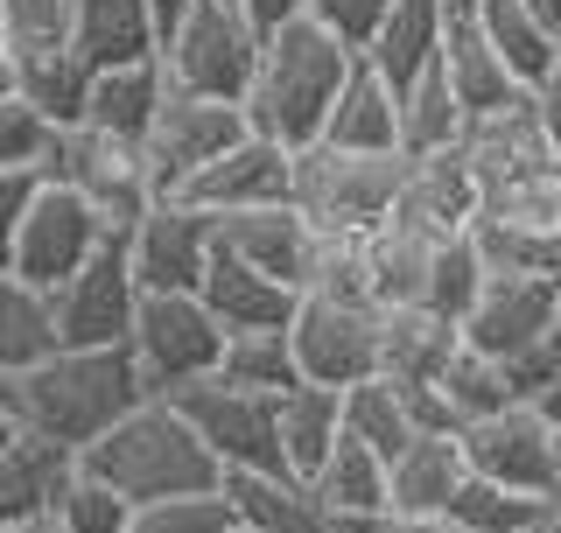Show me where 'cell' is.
I'll return each instance as SVG.
<instances>
[{
	"instance_id": "6da1fadb",
	"label": "cell",
	"mask_w": 561,
	"mask_h": 533,
	"mask_svg": "<svg viewBox=\"0 0 561 533\" xmlns=\"http://www.w3.org/2000/svg\"><path fill=\"white\" fill-rule=\"evenodd\" d=\"M154 394L140 379L134 351H57L35 372H8L0 379V421L8 429H35L64 450H99L127 415H140Z\"/></svg>"
},
{
	"instance_id": "7a4b0ae2",
	"label": "cell",
	"mask_w": 561,
	"mask_h": 533,
	"mask_svg": "<svg viewBox=\"0 0 561 533\" xmlns=\"http://www.w3.org/2000/svg\"><path fill=\"white\" fill-rule=\"evenodd\" d=\"M351 70H358V49H344L323 22H295V29L267 35V49H260V78H253V99H245L253 134L274 140V148H288V155L323 148L330 113H337Z\"/></svg>"
},
{
	"instance_id": "3957f363",
	"label": "cell",
	"mask_w": 561,
	"mask_h": 533,
	"mask_svg": "<svg viewBox=\"0 0 561 533\" xmlns=\"http://www.w3.org/2000/svg\"><path fill=\"white\" fill-rule=\"evenodd\" d=\"M84 470L105 477L127 506H169L197 499V491H225V464L210 456V442L190 429V415L175 400H148L127 415L99 450H84Z\"/></svg>"
},
{
	"instance_id": "277c9868",
	"label": "cell",
	"mask_w": 561,
	"mask_h": 533,
	"mask_svg": "<svg viewBox=\"0 0 561 533\" xmlns=\"http://www.w3.org/2000/svg\"><path fill=\"white\" fill-rule=\"evenodd\" d=\"M400 190H408V155H351L323 140L295 162V204L302 218H316V233L379 239L400 218Z\"/></svg>"
},
{
	"instance_id": "5b68a950",
	"label": "cell",
	"mask_w": 561,
	"mask_h": 533,
	"mask_svg": "<svg viewBox=\"0 0 561 533\" xmlns=\"http://www.w3.org/2000/svg\"><path fill=\"white\" fill-rule=\"evenodd\" d=\"M260 49H267V35L245 22V8H232V0H197L162 35V70L183 99L245 105L253 99V78H260Z\"/></svg>"
},
{
	"instance_id": "8992f818",
	"label": "cell",
	"mask_w": 561,
	"mask_h": 533,
	"mask_svg": "<svg viewBox=\"0 0 561 533\" xmlns=\"http://www.w3.org/2000/svg\"><path fill=\"white\" fill-rule=\"evenodd\" d=\"M119 233L105 225V211L92 197H78L70 183H49L22 225H8V253H0V281H22V288L57 295L92 266Z\"/></svg>"
},
{
	"instance_id": "52a82bcc",
	"label": "cell",
	"mask_w": 561,
	"mask_h": 533,
	"mask_svg": "<svg viewBox=\"0 0 561 533\" xmlns=\"http://www.w3.org/2000/svg\"><path fill=\"white\" fill-rule=\"evenodd\" d=\"M225 344H232V330L210 316L204 295H148L127 351H134L140 379H148V394L175 400V394H190V386L218 379V372H225Z\"/></svg>"
},
{
	"instance_id": "ba28073f",
	"label": "cell",
	"mask_w": 561,
	"mask_h": 533,
	"mask_svg": "<svg viewBox=\"0 0 561 533\" xmlns=\"http://www.w3.org/2000/svg\"><path fill=\"white\" fill-rule=\"evenodd\" d=\"M49 183H70L78 197H92L119 239H127L134 225L162 204V197H154L148 148H140V140L105 134V127H64L57 148H49Z\"/></svg>"
},
{
	"instance_id": "9c48e42d",
	"label": "cell",
	"mask_w": 561,
	"mask_h": 533,
	"mask_svg": "<svg viewBox=\"0 0 561 533\" xmlns=\"http://www.w3.org/2000/svg\"><path fill=\"white\" fill-rule=\"evenodd\" d=\"M295 359L309 386L351 394L365 379H386V309L379 302H337V295H302L295 316Z\"/></svg>"
},
{
	"instance_id": "30bf717a",
	"label": "cell",
	"mask_w": 561,
	"mask_h": 533,
	"mask_svg": "<svg viewBox=\"0 0 561 533\" xmlns=\"http://www.w3.org/2000/svg\"><path fill=\"white\" fill-rule=\"evenodd\" d=\"M175 407L190 415V429L210 442V456L225 464V477H267V470H288V450H280V400L274 394H253V386H232L218 379L175 394Z\"/></svg>"
},
{
	"instance_id": "8fae6325",
	"label": "cell",
	"mask_w": 561,
	"mask_h": 533,
	"mask_svg": "<svg viewBox=\"0 0 561 533\" xmlns=\"http://www.w3.org/2000/svg\"><path fill=\"white\" fill-rule=\"evenodd\" d=\"M245 134H253L245 105H218V99H183V92H175L162 105V120H154V134H148L154 197H183V190L197 183L204 169H218Z\"/></svg>"
},
{
	"instance_id": "7c38bea8",
	"label": "cell",
	"mask_w": 561,
	"mask_h": 533,
	"mask_svg": "<svg viewBox=\"0 0 561 533\" xmlns=\"http://www.w3.org/2000/svg\"><path fill=\"white\" fill-rule=\"evenodd\" d=\"M140 302H148V288L134 274V253H127V239H113L70 288H57L64 351H127L134 324H140Z\"/></svg>"
},
{
	"instance_id": "4fadbf2b",
	"label": "cell",
	"mask_w": 561,
	"mask_h": 533,
	"mask_svg": "<svg viewBox=\"0 0 561 533\" xmlns=\"http://www.w3.org/2000/svg\"><path fill=\"white\" fill-rule=\"evenodd\" d=\"M127 253L148 295H204L210 266H218V218H204L183 197H162L127 233Z\"/></svg>"
},
{
	"instance_id": "5bb4252c",
	"label": "cell",
	"mask_w": 561,
	"mask_h": 533,
	"mask_svg": "<svg viewBox=\"0 0 561 533\" xmlns=\"http://www.w3.org/2000/svg\"><path fill=\"white\" fill-rule=\"evenodd\" d=\"M463 456H470V477H491V485L526 491V499H554L561 429L534 400H519V407H505V415L478 421V429H463Z\"/></svg>"
},
{
	"instance_id": "9a60e30c",
	"label": "cell",
	"mask_w": 561,
	"mask_h": 533,
	"mask_svg": "<svg viewBox=\"0 0 561 533\" xmlns=\"http://www.w3.org/2000/svg\"><path fill=\"white\" fill-rule=\"evenodd\" d=\"M554 330H561V281L554 274H491L463 324V344H478L499 365H519Z\"/></svg>"
},
{
	"instance_id": "2e32d148",
	"label": "cell",
	"mask_w": 561,
	"mask_h": 533,
	"mask_svg": "<svg viewBox=\"0 0 561 533\" xmlns=\"http://www.w3.org/2000/svg\"><path fill=\"white\" fill-rule=\"evenodd\" d=\"M295 162L302 155L274 148V140L245 134L218 169H204L197 183L183 190V204H197L204 218H239V211H280L295 204Z\"/></svg>"
},
{
	"instance_id": "e0dca14e",
	"label": "cell",
	"mask_w": 561,
	"mask_h": 533,
	"mask_svg": "<svg viewBox=\"0 0 561 533\" xmlns=\"http://www.w3.org/2000/svg\"><path fill=\"white\" fill-rule=\"evenodd\" d=\"M463 162H470V175H478L484 197L505 190V183H526V175H540V169H561L554 140H548V120H540V92H526L513 105H499V113L470 120Z\"/></svg>"
},
{
	"instance_id": "ac0fdd59",
	"label": "cell",
	"mask_w": 561,
	"mask_h": 533,
	"mask_svg": "<svg viewBox=\"0 0 561 533\" xmlns=\"http://www.w3.org/2000/svg\"><path fill=\"white\" fill-rule=\"evenodd\" d=\"M84 456L64 442L35 435V429H8L0 421V520H35V512H64V499L78 491Z\"/></svg>"
},
{
	"instance_id": "d6986e66",
	"label": "cell",
	"mask_w": 561,
	"mask_h": 533,
	"mask_svg": "<svg viewBox=\"0 0 561 533\" xmlns=\"http://www.w3.org/2000/svg\"><path fill=\"white\" fill-rule=\"evenodd\" d=\"M316 218H302V204H280V211H239V218H218V253H232L260 274L288 281V288L309 295V274H316Z\"/></svg>"
},
{
	"instance_id": "ffe728a7",
	"label": "cell",
	"mask_w": 561,
	"mask_h": 533,
	"mask_svg": "<svg viewBox=\"0 0 561 533\" xmlns=\"http://www.w3.org/2000/svg\"><path fill=\"white\" fill-rule=\"evenodd\" d=\"M478 211H484V190H478V175H470L463 148L421 155V162L408 155V190H400L393 225H414V233H428V239H463L470 225H478Z\"/></svg>"
},
{
	"instance_id": "44dd1931",
	"label": "cell",
	"mask_w": 561,
	"mask_h": 533,
	"mask_svg": "<svg viewBox=\"0 0 561 533\" xmlns=\"http://www.w3.org/2000/svg\"><path fill=\"white\" fill-rule=\"evenodd\" d=\"M70 49L92 70H127L162 57L154 0H70Z\"/></svg>"
},
{
	"instance_id": "7402d4cb",
	"label": "cell",
	"mask_w": 561,
	"mask_h": 533,
	"mask_svg": "<svg viewBox=\"0 0 561 533\" xmlns=\"http://www.w3.org/2000/svg\"><path fill=\"white\" fill-rule=\"evenodd\" d=\"M204 302H210V316H218L232 337H245V330H295V316H302V288H288V281L260 274V266H245L232 253H218V266H210V281H204Z\"/></svg>"
},
{
	"instance_id": "603a6c76",
	"label": "cell",
	"mask_w": 561,
	"mask_h": 533,
	"mask_svg": "<svg viewBox=\"0 0 561 533\" xmlns=\"http://www.w3.org/2000/svg\"><path fill=\"white\" fill-rule=\"evenodd\" d=\"M225 499L239 506V526L253 533H337L330 499L295 470H267V477H225Z\"/></svg>"
},
{
	"instance_id": "cb8c5ba5",
	"label": "cell",
	"mask_w": 561,
	"mask_h": 533,
	"mask_svg": "<svg viewBox=\"0 0 561 533\" xmlns=\"http://www.w3.org/2000/svg\"><path fill=\"white\" fill-rule=\"evenodd\" d=\"M463 485H470L463 435H421L393 464V520H449Z\"/></svg>"
},
{
	"instance_id": "d4e9b609",
	"label": "cell",
	"mask_w": 561,
	"mask_h": 533,
	"mask_svg": "<svg viewBox=\"0 0 561 533\" xmlns=\"http://www.w3.org/2000/svg\"><path fill=\"white\" fill-rule=\"evenodd\" d=\"M169 99H175V84H169L162 57H154V64H127V70H99V78H92V105H84V127H105V134L148 148V134H154V120H162Z\"/></svg>"
},
{
	"instance_id": "484cf974",
	"label": "cell",
	"mask_w": 561,
	"mask_h": 533,
	"mask_svg": "<svg viewBox=\"0 0 561 533\" xmlns=\"http://www.w3.org/2000/svg\"><path fill=\"white\" fill-rule=\"evenodd\" d=\"M443 70H449V84H456V99H463V113H470V120H484V113H499V105L526 99V84L513 78V70H505V57L491 49V35H484L478 14H449Z\"/></svg>"
},
{
	"instance_id": "4316f807",
	"label": "cell",
	"mask_w": 561,
	"mask_h": 533,
	"mask_svg": "<svg viewBox=\"0 0 561 533\" xmlns=\"http://www.w3.org/2000/svg\"><path fill=\"white\" fill-rule=\"evenodd\" d=\"M443 43H449V8L443 0H400L393 22L379 29V43L365 49L373 57V70L393 92H408L414 78H428L435 64H443Z\"/></svg>"
},
{
	"instance_id": "83f0119b",
	"label": "cell",
	"mask_w": 561,
	"mask_h": 533,
	"mask_svg": "<svg viewBox=\"0 0 561 533\" xmlns=\"http://www.w3.org/2000/svg\"><path fill=\"white\" fill-rule=\"evenodd\" d=\"M323 140L330 148H351V155H400V92L373 70V57H358Z\"/></svg>"
},
{
	"instance_id": "f1b7e54d",
	"label": "cell",
	"mask_w": 561,
	"mask_h": 533,
	"mask_svg": "<svg viewBox=\"0 0 561 533\" xmlns=\"http://www.w3.org/2000/svg\"><path fill=\"white\" fill-rule=\"evenodd\" d=\"M456 351H463V324L435 316L428 302H414V309H386V379L435 386L449 372Z\"/></svg>"
},
{
	"instance_id": "f546056e",
	"label": "cell",
	"mask_w": 561,
	"mask_h": 533,
	"mask_svg": "<svg viewBox=\"0 0 561 533\" xmlns=\"http://www.w3.org/2000/svg\"><path fill=\"white\" fill-rule=\"evenodd\" d=\"M92 78L99 70L78 57V49H28V57H8V92L43 105L57 127H84V105H92Z\"/></svg>"
},
{
	"instance_id": "4dcf8cb0",
	"label": "cell",
	"mask_w": 561,
	"mask_h": 533,
	"mask_svg": "<svg viewBox=\"0 0 561 533\" xmlns=\"http://www.w3.org/2000/svg\"><path fill=\"white\" fill-rule=\"evenodd\" d=\"M344 442V394H330V386H295V394H280V450H288V470L295 477H323V464L337 456Z\"/></svg>"
},
{
	"instance_id": "1f68e13d",
	"label": "cell",
	"mask_w": 561,
	"mask_h": 533,
	"mask_svg": "<svg viewBox=\"0 0 561 533\" xmlns=\"http://www.w3.org/2000/svg\"><path fill=\"white\" fill-rule=\"evenodd\" d=\"M478 22L491 35V49L505 57V70L526 84V92H540V84H554V70H561V35L540 22L526 0H484L478 8Z\"/></svg>"
},
{
	"instance_id": "d6a6232c",
	"label": "cell",
	"mask_w": 561,
	"mask_h": 533,
	"mask_svg": "<svg viewBox=\"0 0 561 533\" xmlns=\"http://www.w3.org/2000/svg\"><path fill=\"white\" fill-rule=\"evenodd\" d=\"M463 134H470V113L443 64L400 92V155H414V162L421 155H449V148H463Z\"/></svg>"
},
{
	"instance_id": "836d02e7",
	"label": "cell",
	"mask_w": 561,
	"mask_h": 533,
	"mask_svg": "<svg viewBox=\"0 0 561 533\" xmlns=\"http://www.w3.org/2000/svg\"><path fill=\"white\" fill-rule=\"evenodd\" d=\"M57 351H64L57 295L8 281V295H0V379H8V372H35V365H49Z\"/></svg>"
},
{
	"instance_id": "e575fe53",
	"label": "cell",
	"mask_w": 561,
	"mask_h": 533,
	"mask_svg": "<svg viewBox=\"0 0 561 533\" xmlns=\"http://www.w3.org/2000/svg\"><path fill=\"white\" fill-rule=\"evenodd\" d=\"M316 491H323L330 512H344V520H386V512H393V464H386L379 450H365L358 435H344L337 456L316 477Z\"/></svg>"
},
{
	"instance_id": "d590c367",
	"label": "cell",
	"mask_w": 561,
	"mask_h": 533,
	"mask_svg": "<svg viewBox=\"0 0 561 533\" xmlns=\"http://www.w3.org/2000/svg\"><path fill=\"white\" fill-rule=\"evenodd\" d=\"M344 435H358L365 450H379L386 464H400V456L421 442V421H414L408 386H393V379L351 386V394H344Z\"/></svg>"
},
{
	"instance_id": "8d00e7d4",
	"label": "cell",
	"mask_w": 561,
	"mask_h": 533,
	"mask_svg": "<svg viewBox=\"0 0 561 533\" xmlns=\"http://www.w3.org/2000/svg\"><path fill=\"white\" fill-rule=\"evenodd\" d=\"M449 239H428L414 225H386L373 239V288H379V309H414L428 302V274H435V253Z\"/></svg>"
},
{
	"instance_id": "74e56055",
	"label": "cell",
	"mask_w": 561,
	"mask_h": 533,
	"mask_svg": "<svg viewBox=\"0 0 561 533\" xmlns=\"http://www.w3.org/2000/svg\"><path fill=\"white\" fill-rule=\"evenodd\" d=\"M435 394L449 400L456 429H478V421L505 415V407H519V386H513V372H505L499 359H484L478 344H463V351H456V359H449V372L435 379Z\"/></svg>"
},
{
	"instance_id": "f35d334b",
	"label": "cell",
	"mask_w": 561,
	"mask_h": 533,
	"mask_svg": "<svg viewBox=\"0 0 561 533\" xmlns=\"http://www.w3.org/2000/svg\"><path fill=\"white\" fill-rule=\"evenodd\" d=\"M225 379L253 386V394H295L302 386V359H295V330H245L225 344Z\"/></svg>"
},
{
	"instance_id": "ab89813d",
	"label": "cell",
	"mask_w": 561,
	"mask_h": 533,
	"mask_svg": "<svg viewBox=\"0 0 561 533\" xmlns=\"http://www.w3.org/2000/svg\"><path fill=\"white\" fill-rule=\"evenodd\" d=\"M554 499H526V491H505L491 477H470L449 506V526L456 533H540Z\"/></svg>"
},
{
	"instance_id": "60d3db41",
	"label": "cell",
	"mask_w": 561,
	"mask_h": 533,
	"mask_svg": "<svg viewBox=\"0 0 561 533\" xmlns=\"http://www.w3.org/2000/svg\"><path fill=\"white\" fill-rule=\"evenodd\" d=\"M484 281H491V266H484V253H478V239H470V233L449 239L443 253H435V274H428V309L449 316V324H470Z\"/></svg>"
},
{
	"instance_id": "b9f144b4",
	"label": "cell",
	"mask_w": 561,
	"mask_h": 533,
	"mask_svg": "<svg viewBox=\"0 0 561 533\" xmlns=\"http://www.w3.org/2000/svg\"><path fill=\"white\" fill-rule=\"evenodd\" d=\"M70 49V0H0V57Z\"/></svg>"
},
{
	"instance_id": "7bdbcfd3",
	"label": "cell",
	"mask_w": 561,
	"mask_h": 533,
	"mask_svg": "<svg viewBox=\"0 0 561 533\" xmlns=\"http://www.w3.org/2000/svg\"><path fill=\"white\" fill-rule=\"evenodd\" d=\"M57 120L43 105L0 92V169H49V148H57Z\"/></svg>"
},
{
	"instance_id": "ee69618b",
	"label": "cell",
	"mask_w": 561,
	"mask_h": 533,
	"mask_svg": "<svg viewBox=\"0 0 561 533\" xmlns=\"http://www.w3.org/2000/svg\"><path fill=\"white\" fill-rule=\"evenodd\" d=\"M57 520H64V533H134V526H140V506H127L113 485H105V477L84 470Z\"/></svg>"
},
{
	"instance_id": "f6af8a7d",
	"label": "cell",
	"mask_w": 561,
	"mask_h": 533,
	"mask_svg": "<svg viewBox=\"0 0 561 533\" xmlns=\"http://www.w3.org/2000/svg\"><path fill=\"white\" fill-rule=\"evenodd\" d=\"M134 533H239V506L225 499V491H197V499L148 506Z\"/></svg>"
},
{
	"instance_id": "bcb514c9",
	"label": "cell",
	"mask_w": 561,
	"mask_h": 533,
	"mask_svg": "<svg viewBox=\"0 0 561 533\" xmlns=\"http://www.w3.org/2000/svg\"><path fill=\"white\" fill-rule=\"evenodd\" d=\"M393 8H400V0H316L309 22H323L344 49H358V57H365V49L379 43V29L393 22Z\"/></svg>"
},
{
	"instance_id": "7dc6e473",
	"label": "cell",
	"mask_w": 561,
	"mask_h": 533,
	"mask_svg": "<svg viewBox=\"0 0 561 533\" xmlns=\"http://www.w3.org/2000/svg\"><path fill=\"white\" fill-rule=\"evenodd\" d=\"M239 8H245V22H253L260 35H280V29L309 22V8H316V0H239Z\"/></svg>"
},
{
	"instance_id": "c3c4849f",
	"label": "cell",
	"mask_w": 561,
	"mask_h": 533,
	"mask_svg": "<svg viewBox=\"0 0 561 533\" xmlns=\"http://www.w3.org/2000/svg\"><path fill=\"white\" fill-rule=\"evenodd\" d=\"M540 120H548V140H554V162H561V70H554V84H540Z\"/></svg>"
},
{
	"instance_id": "681fc988",
	"label": "cell",
	"mask_w": 561,
	"mask_h": 533,
	"mask_svg": "<svg viewBox=\"0 0 561 533\" xmlns=\"http://www.w3.org/2000/svg\"><path fill=\"white\" fill-rule=\"evenodd\" d=\"M379 533H456V526H449V520H393V512H386Z\"/></svg>"
},
{
	"instance_id": "f907efd6",
	"label": "cell",
	"mask_w": 561,
	"mask_h": 533,
	"mask_svg": "<svg viewBox=\"0 0 561 533\" xmlns=\"http://www.w3.org/2000/svg\"><path fill=\"white\" fill-rule=\"evenodd\" d=\"M0 533H64L57 512H35V520H0Z\"/></svg>"
},
{
	"instance_id": "816d5d0a",
	"label": "cell",
	"mask_w": 561,
	"mask_h": 533,
	"mask_svg": "<svg viewBox=\"0 0 561 533\" xmlns=\"http://www.w3.org/2000/svg\"><path fill=\"white\" fill-rule=\"evenodd\" d=\"M190 8H197V0H154V14H162V35H169L175 22H183V14H190Z\"/></svg>"
},
{
	"instance_id": "f5cc1de1",
	"label": "cell",
	"mask_w": 561,
	"mask_h": 533,
	"mask_svg": "<svg viewBox=\"0 0 561 533\" xmlns=\"http://www.w3.org/2000/svg\"><path fill=\"white\" fill-rule=\"evenodd\" d=\"M526 8H534V14H540V22H548V29L561 35V0H526Z\"/></svg>"
},
{
	"instance_id": "db71d44e",
	"label": "cell",
	"mask_w": 561,
	"mask_h": 533,
	"mask_svg": "<svg viewBox=\"0 0 561 533\" xmlns=\"http://www.w3.org/2000/svg\"><path fill=\"white\" fill-rule=\"evenodd\" d=\"M534 407H540V415H548V421H554V429H561V386H554V394H540Z\"/></svg>"
},
{
	"instance_id": "11a10c76",
	"label": "cell",
	"mask_w": 561,
	"mask_h": 533,
	"mask_svg": "<svg viewBox=\"0 0 561 533\" xmlns=\"http://www.w3.org/2000/svg\"><path fill=\"white\" fill-rule=\"evenodd\" d=\"M443 8H449V14H478L484 0H443Z\"/></svg>"
},
{
	"instance_id": "9f6ffc18",
	"label": "cell",
	"mask_w": 561,
	"mask_h": 533,
	"mask_svg": "<svg viewBox=\"0 0 561 533\" xmlns=\"http://www.w3.org/2000/svg\"><path fill=\"white\" fill-rule=\"evenodd\" d=\"M540 533H561V506H548V520H540Z\"/></svg>"
},
{
	"instance_id": "6f0895ef",
	"label": "cell",
	"mask_w": 561,
	"mask_h": 533,
	"mask_svg": "<svg viewBox=\"0 0 561 533\" xmlns=\"http://www.w3.org/2000/svg\"><path fill=\"white\" fill-rule=\"evenodd\" d=\"M554 506H561V456H554Z\"/></svg>"
},
{
	"instance_id": "680465c9",
	"label": "cell",
	"mask_w": 561,
	"mask_h": 533,
	"mask_svg": "<svg viewBox=\"0 0 561 533\" xmlns=\"http://www.w3.org/2000/svg\"><path fill=\"white\" fill-rule=\"evenodd\" d=\"M239 533H253V526H239Z\"/></svg>"
},
{
	"instance_id": "91938a15",
	"label": "cell",
	"mask_w": 561,
	"mask_h": 533,
	"mask_svg": "<svg viewBox=\"0 0 561 533\" xmlns=\"http://www.w3.org/2000/svg\"><path fill=\"white\" fill-rule=\"evenodd\" d=\"M232 8H239V0H232Z\"/></svg>"
}]
</instances>
